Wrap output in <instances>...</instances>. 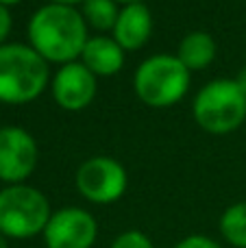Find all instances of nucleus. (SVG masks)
Masks as SVG:
<instances>
[{
    "instance_id": "obj_1",
    "label": "nucleus",
    "mask_w": 246,
    "mask_h": 248,
    "mask_svg": "<svg viewBox=\"0 0 246 248\" xmlns=\"http://www.w3.org/2000/svg\"><path fill=\"white\" fill-rule=\"evenodd\" d=\"M31 48L46 61L72 63L87 44V24L78 11L63 4H46L29 22Z\"/></svg>"
},
{
    "instance_id": "obj_2",
    "label": "nucleus",
    "mask_w": 246,
    "mask_h": 248,
    "mask_svg": "<svg viewBox=\"0 0 246 248\" xmlns=\"http://www.w3.org/2000/svg\"><path fill=\"white\" fill-rule=\"evenodd\" d=\"M48 83V65L31 46H0V100L24 105L35 100Z\"/></svg>"
},
{
    "instance_id": "obj_3",
    "label": "nucleus",
    "mask_w": 246,
    "mask_h": 248,
    "mask_svg": "<svg viewBox=\"0 0 246 248\" xmlns=\"http://www.w3.org/2000/svg\"><path fill=\"white\" fill-rule=\"evenodd\" d=\"M48 198L29 185H11L0 192V233L4 237L26 240L44 233L50 220Z\"/></svg>"
},
{
    "instance_id": "obj_4",
    "label": "nucleus",
    "mask_w": 246,
    "mask_h": 248,
    "mask_svg": "<svg viewBox=\"0 0 246 248\" xmlns=\"http://www.w3.org/2000/svg\"><path fill=\"white\" fill-rule=\"evenodd\" d=\"M190 70L172 55H155L135 72V94L148 107H170L185 96Z\"/></svg>"
},
{
    "instance_id": "obj_5",
    "label": "nucleus",
    "mask_w": 246,
    "mask_h": 248,
    "mask_svg": "<svg viewBox=\"0 0 246 248\" xmlns=\"http://www.w3.org/2000/svg\"><path fill=\"white\" fill-rule=\"evenodd\" d=\"M194 118L207 133H231L246 118V94L235 81L218 78L205 85L194 100Z\"/></svg>"
},
{
    "instance_id": "obj_6",
    "label": "nucleus",
    "mask_w": 246,
    "mask_h": 248,
    "mask_svg": "<svg viewBox=\"0 0 246 248\" xmlns=\"http://www.w3.org/2000/svg\"><path fill=\"white\" fill-rule=\"evenodd\" d=\"M77 187L90 202L109 205L124 194L126 170L116 159L92 157L77 170Z\"/></svg>"
},
{
    "instance_id": "obj_7",
    "label": "nucleus",
    "mask_w": 246,
    "mask_h": 248,
    "mask_svg": "<svg viewBox=\"0 0 246 248\" xmlns=\"http://www.w3.org/2000/svg\"><path fill=\"white\" fill-rule=\"evenodd\" d=\"M96 233L98 227L94 216L78 207H68L50 216L44 229V240L48 248H92Z\"/></svg>"
},
{
    "instance_id": "obj_8",
    "label": "nucleus",
    "mask_w": 246,
    "mask_h": 248,
    "mask_svg": "<svg viewBox=\"0 0 246 248\" xmlns=\"http://www.w3.org/2000/svg\"><path fill=\"white\" fill-rule=\"evenodd\" d=\"M37 163V144L17 126L0 128V179L20 185Z\"/></svg>"
},
{
    "instance_id": "obj_9",
    "label": "nucleus",
    "mask_w": 246,
    "mask_h": 248,
    "mask_svg": "<svg viewBox=\"0 0 246 248\" xmlns=\"http://www.w3.org/2000/svg\"><path fill=\"white\" fill-rule=\"evenodd\" d=\"M52 96L57 105L68 111L87 107L96 96V77L83 63H65L52 81Z\"/></svg>"
},
{
    "instance_id": "obj_10",
    "label": "nucleus",
    "mask_w": 246,
    "mask_h": 248,
    "mask_svg": "<svg viewBox=\"0 0 246 248\" xmlns=\"http://www.w3.org/2000/svg\"><path fill=\"white\" fill-rule=\"evenodd\" d=\"M151 31L153 16L146 4H126L118 16L116 26H113V39L120 44L122 50H138L151 37Z\"/></svg>"
},
{
    "instance_id": "obj_11",
    "label": "nucleus",
    "mask_w": 246,
    "mask_h": 248,
    "mask_svg": "<svg viewBox=\"0 0 246 248\" xmlns=\"http://www.w3.org/2000/svg\"><path fill=\"white\" fill-rule=\"evenodd\" d=\"M83 65L90 70L92 74H100V77H111L124 63V50L120 48V44L111 37H92L87 39L85 48L81 52Z\"/></svg>"
},
{
    "instance_id": "obj_12",
    "label": "nucleus",
    "mask_w": 246,
    "mask_h": 248,
    "mask_svg": "<svg viewBox=\"0 0 246 248\" xmlns=\"http://www.w3.org/2000/svg\"><path fill=\"white\" fill-rule=\"evenodd\" d=\"M216 57V44L203 31H194V33L185 35L183 42L179 44V55L177 59L185 65L187 70H203Z\"/></svg>"
},
{
    "instance_id": "obj_13",
    "label": "nucleus",
    "mask_w": 246,
    "mask_h": 248,
    "mask_svg": "<svg viewBox=\"0 0 246 248\" xmlns=\"http://www.w3.org/2000/svg\"><path fill=\"white\" fill-rule=\"evenodd\" d=\"M83 20L96 31H113L118 22V11L116 0H85L83 2Z\"/></svg>"
},
{
    "instance_id": "obj_14",
    "label": "nucleus",
    "mask_w": 246,
    "mask_h": 248,
    "mask_svg": "<svg viewBox=\"0 0 246 248\" xmlns=\"http://www.w3.org/2000/svg\"><path fill=\"white\" fill-rule=\"evenodd\" d=\"M220 233L229 244L246 248V202H238L222 214Z\"/></svg>"
},
{
    "instance_id": "obj_15",
    "label": "nucleus",
    "mask_w": 246,
    "mask_h": 248,
    "mask_svg": "<svg viewBox=\"0 0 246 248\" xmlns=\"http://www.w3.org/2000/svg\"><path fill=\"white\" fill-rule=\"evenodd\" d=\"M111 248H155L142 231H126L113 240Z\"/></svg>"
},
{
    "instance_id": "obj_16",
    "label": "nucleus",
    "mask_w": 246,
    "mask_h": 248,
    "mask_svg": "<svg viewBox=\"0 0 246 248\" xmlns=\"http://www.w3.org/2000/svg\"><path fill=\"white\" fill-rule=\"evenodd\" d=\"M174 248H220L214 240H209V237L205 235H190L185 237V240H181Z\"/></svg>"
},
{
    "instance_id": "obj_17",
    "label": "nucleus",
    "mask_w": 246,
    "mask_h": 248,
    "mask_svg": "<svg viewBox=\"0 0 246 248\" xmlns=\"http://www.w3.org/2000/svg\"><path fill=\"white\" fill-rule=\"evenodd\" d=\"M9 31H11V13L4 4H0V46H2L4 37L9 35Z\"/></svg>"
},
{
    "instance_id": "obj_18",
    "label": "nucleus",
    "mask_w": 246,
    "mask_h": 248,
    "mask_svg": "<svg viewBox=\"0 0 246 248\" xmlns=\"http://www.w3.org/2000/svg\"><path fill=\"white\" fill-rule=\"evenodd\" d=\"M235 83H238L240 90H242L244 94H246V65H244L242 70H240V74H238V78H235Z\"/></svg>"
},
{
    "instance_id": "obj_19",
    "label": "nucleus",
    "mask_w": 246,
    "mask_h": 248,
    "mask_svg": "<svg viewBox=\"0 0 246 248\" xmlns=\"http://www.w3.org/2000/svg\"><path fill=\"white\" fill-rule=\"evenodd\" d=\"M77 2H85V0H50V4H63V7H72Z\"/></svg>"
},
{
    "instance_id": "obj_20",
    "label": "nucleus",
    "mask_w": 246,
    "mask_h": 248,
    "mask_svg": "<svg viewBox=\"0 0 246 248\" xmlns=\"http://www.w3.org/2000/svg\"><path fill=\"white\" fill-rule=\"evenodd\" d=\"M0 248H9V246H7V240H4L2 233H0Z\"/></svg>"
},
{
    "instance_id": "obj_21",
    "label": "nucleus",
    "mask_w": 246,
    "mask_h": 248,
    "mask_svg": "<svg viewBox=\"0 0 246 248\" xmlns=\"http://www.w3.org/2000/svg\"><path fill=\"white\" fill-rule=\"evenodd\" d=\"M15 2H20V0H0V4H4V7L7 4H15Z\"/></svg>"
},
{
    "instance_id": "obj_22",
    "label": "nucleus",
    "mask_w": 246,
    "mask_h": 248,
    "mask_svg": "<svg viewBox=\"0 0 246 248\" xmlns=\"http://www.w3.org/2000/svg\"><path fill=\"white\" fill-rule=\"evenodd\" d=\"M116 2H126V4H135V2H139V0H116Z\"/></svg>"
}]
</instances>
